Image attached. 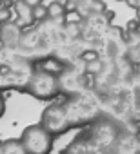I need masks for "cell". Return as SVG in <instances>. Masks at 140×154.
Listing matches in <instances>:
<instances>
[{"mask_svg": "<svg viewBox=\"0 0 140 154\" xmlns=\"http://www.w3.org/2000/svg\"><path fill=\"white\" fill-rule=\"evenodd\" d=\"M24 35V27H20L15 20L2 22V53H15Z\"/></svg>", "mask_w": 140, "mask_h": 154, "instance_id": "277c9868", "label": "cell"}, {"mask_svg": "<svg viewBox=\"0 0 140 154\" xmlns=\"http://www.w3.org/2000/svg\"><path fill=\"white\" fill-rule=\"evenodd\" d=\"M47 17H49V13H47V6L44 2L38 4V6H35V20H37V24L47 22Z\"/></svg>", "mask_w": 140, "mask_h": 154, "instance_id": "ba28073f", "label": "cell"}, {"mask_svg": "<svg viewBox=\"0 0 140 154\" xmlns=\"http://www.w3.org/2000/svg\"><path fill=\"white\" fill-rule=\"evenodd\" d=\"M0 154H29L22 143V140L18 138H6L0 143Z\"/></svg>", "mask_w": 140, "mask_h": 154, "instance_id": "8992f818", "label": "cell"}, {"mask_svg": "<svg viewBox=\"0 0 140 154\" xmlns=\"http://www.w3.org/2000/svg\"><path fill=\"white\" fill-rule=\"evenodd\" d=\"M27 94H31L33 98L37 100H42V102H49V100H55L60 93V80L58 76L46 71V69H40L37 67L35 69V74L26 89Z\"/></svg>", "mask_w": 140, "mask_h": 154, "instance_id": "7a4b0ae2", "label": "cell"}, {"mask_svg": "<svg viewBox=\"0 0 140 154\" xmlns=\"http://www.w3.org/2000/svg\"><path fill=\"white\" fill-rule=\"evenodd\" d=\"M47 20L51 22H65V17H67V8L60 2V0H53L51 4H47Z\"/></svg>", "mask_w": 140, "mask_h": 154, "instance_id": "52a82bcc", "label": "cell"}, {"mask_svg": "<svg viewBox=\"0 0 140 154\" xmlns=\"http://www.w3.org/2000/svg\"><path fill=\"white\" fill-rule=\"evenodd\" d=\"M35 69V62L20 56L18 53H2V89L26 91Z\"/></svg>", "mask_w": 140, "mask_h": 154, "instance_id": "6da1fadb", "label": "cell"}, {"mask_svg": "<svg viewBox=\"0 0 140 154\" xmlns=\"http://www.w3.org/2000/svg\"><path fill=\"white\" fill-rule=\"evenodd\" d=\"M13 20L24 27V29H29L37 24L35 20V6H31L26 0H15L13 4Z\"/></svg>", "mask_w": 140, "mask_h": 154, "instance_id": "5b68a950", "label": "cell"}, {"mask_svg": "<svg viewBox=\"0 0 140 154\" xmlns=\"http://www.w3.org/2000/svg\"><path fill=\"white\" fill-rule=\"evenodd\" d=\"M20 140L29 154H49L53 150L55 136L40 123H35V125H29L22 131Z\"/></svg>", "mask_w": 140, "mask_h": 154, "instance_id": "3957f363", "label": "cell"}, {"mask_svg": "<svg viewBox=\"0 0 140 154\" xmlns=\"http://www.w3.org/2000/svg\"><path fill=\"white\" fill-rule=\"evenodd\" d=\"M26 2H29L31 6H38V4H42L44 0H26Z\"/></svg>", "mask_w": 140, "mask_h": 154, "instance_id": "9c48e42d", "label": "cell"}]
</instances>
